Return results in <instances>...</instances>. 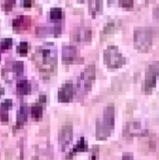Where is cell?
<instances>
[{"label":"cell","instance_id":"cell-11","mask_svg":"<svg viewBox=\"0 0 159 160\" xmlns=\"http://www.w3.org/2000/svg\"><path fill=\"white\" fill-rule=\"evenodd\" d=\"M80 59L78 49L73 45H64L62 48V60L65 64L77 63Z\"/></svg>","mask_w":159,"mask_h":160},{"label":"cell","instance_id":"cell-25","mask_svg":"<svg viewBox=\"0 0 159 160\" xmlns=\"http://www.w3.org/2000/svg\"><path fill=\"white\" fill-rule=\"evenodd\" d=\"M119 4H120V6H122L123 8H132L134 6L133 1H120Z\"/></svg>","mask_w":159,"mask_h":160},{"label":"cell","instance_id":"cell-22","mask_svg":"<svg viewBox=\"0 0 159 160\" xmlns=\"http://www.w3.org/2000/svg\"><path fill=\"white\" fill-rule=\"evenodd\" d=\"M28 42L27 41H21L17 46V52L21 55H26L28 52Z\"/></svg>","mask_w":159,"mask_h":160},{"label":"cell","instance_id":"cell-8","mask_svg":"<svg viewBox=\"0 0 159 160\" xmlns=\"http://www.w3.org/2000/svg\"><path fill=\"white\" fill-rule=\"evenodd\" d=\"M73 140V128L71 126H64L59 131V147L61 151L65 152Z\"/></svg>","mask_w":159,"mask_h":160},{"label":"cell","instance_id":"cell-27","mask_svg":"<svg viewBox=\"0 0 159 160\" xmlns=\"http://www.w3.org/2000/svg\"><path fill=\"white\" fill-rule=\"evenodd\" d=\"M122 160H134V156L131 153H125L123 155Z\"/></svg>","mask_w":159,"mask_h":160},{"label":"cell","instance_id":"cell-28","mask_svg":"<svg viewBox=\"0 0 159 160\" xmlns=\"http://www.w3.org/2000/svg\"><path fill=\"white\" fill-rule=\"evenodd\" d=\"M38 100H39V102H38V103H40V104H44V103H46V102H47V97H46L45 95H41V96L39 97Z\"/></svg>","mask_w":159,"mask_h":160},{"label":"cell","instance_id":"cell-18","mask_svg":"<svg viewBox=\"0 0 159 160\" xmlns=\"http://www.w3.org/2000/svg\"><path fill=\"white\" fill-rule=\"evenodd\" d=\"M43 115V106L40 103H36L31 107V116L35 120H39L41 119Z\"/></svg>","mask_w":159,"mask_h":160},{"label":"cell","instance_id":"cell-3","mask_svg":"<svg viewBox=\"0 0 159 160\" xmlns=\"http://www.w3.org/2000/svg\"><path fill=\"white\" fill-rule=\"evenodd\" d=\"M157 28L153 26H138L134 30V46L138 51L147 52L153 45Z\"/></svg>","mask_w":159,"mask_h":160},{"label":"cell","instance_id":"cell-21","mask_svg":"<svg viewBox=\"0 0 159 160\" xmlns=\"http://www.w3.org/2000/svg\"><path fill=\"white\" fill-rule=\"evenodd\" d=\"M50 18L52 20H54V21H59L63 18L64 16V13H63V9L61 8H52L51 10H50Z\"/></svg>","mask_w":159,"mask_h":160},{"label":"cell","instance_id":"cell-5","mask_svg":"<svg viewBox=\"0 0 159 160\" xmlns=\"http://www.w3.org/2000/svg\"><path fill=\"white\" fill-rule=\"evenodd\" d=\"M96 79V67L95 65L87 66L84 70L81 73L77 81V89L79 93L84 95L88 93L93 85Z\"/></svg>","mask_w":159,"mask_h":160},{"label":"cell","instance_id":"cell-24","mask_svg":"<svg viewBox=\"0 0 159 160\" xmlns=\"http://www.w3.org/2000/svg\"><path fill=\"white\" fill-rule=\"evenodd\" d=\"M12 105L13 103L11 99H6L3 103L0 104V109L2 110V112H4L9 111L12 108Z\"/></svg>","mask_w":159,"mask_h":160},{"label":"cell","instance_id":"cell-19","mask_svg":"<svg viewBox=\"0 0 159 160\" xmlns=\"http://www.w3.org/2000/svg\"><path fill=\"white\" fill-rule=\"evenodd\" d=\"M24 69L23 62L22 61H14L10 65V70L15 74V76H20Z\"/></svg>","mask_w":159,"mask_h":160},{"label":"cell","instance_id":"cell-13","mask_svg":"<svg viewBox=\"0 0 159 160\" xmlns=\"http://www.w3.org/2000/svg\"><path fill=\"white\" fill-rule=\"evenodd\" d=\"M28 112H29V109L27 107L26 104H22L20 107V110L17 113V121H16V128H22L27 121L28 118Z\"/></svg>","mask_w":159,"mask_h":160},{"label":"cell","instance_id":"cell-32","mask_svg":"<svg viewBox=\"0 0 159 160\" xmlns=\"http://www.w3.org/2000/svg\"><path fill=\"white\" fill-rule=\"evenodd\" d=\"M0 59H1V54H0Z\"/></svg>","mask_w":159,"mask_h":160},{"label":"cell","instance_id":"cell-9","mask_svg":"<svg viewBox=\"0 0 159 160\" xmlns=\"http://www.w3.org/2000/svg\"><path fill=\"white\" fill-rule=\"evenodd\" d=\"M72 40L77 42H87L92 39V28L89 26H77L71 34Z\"/></svg>","mask_w":159,"mask_h":160},{"label":"cell","instance_id":"cell-31","mask_svg":"<svg viewBox=\"0 0 159 160\" xmlns=\"http://www.w3.org/2000/svg\"><path fill=\"white\" fill-rule=\"evenodd\" d=\"M3 94H4V89L0 86V96H1V95H3Z\"/></svg>","mask_w":159,"mask_h":160},{"label":"cell","instance_id":"cell-4","mask_svg":"<svg viewBox=\"0 0 159 160\" xmlns=\"http://www.w3.org/2000/svg\"><path fill=\"white\" fill-rule=\"evenodd\" d=\"M104 63L110 68H119L127 64V58L117 46L110 45L104 51Z\"/></svg>","mask_w":159,"mask_h":160},{"label":"cell","instance_id":"cell-2","mask_svg":"<svg viewBox=\"0 0 159 160\" xmlns=\"http://www.w3.org/2000/svg\"><path fill=\"white\" fill-rule=\"evenodd\" d=\"M115 124V108L114 104H109L103 112L101 119H98L96 124V137L98 141L107 140L114 129Z\"/></svg>","mask_w":159,"mask_h":160},{"label":"cell","instance_id":"cell-23","mask_svg":"<svg viewBox=\"0 0 159 160\" xmlns=\"http://www.w3.org/2000/svg\"><path fill=\"white\" fill-rule=\"evenodd\" d=\"M12 43H13V40H12L11 38H7L2 39L0 41V50H8V49H11Z\"/></svg>","mask_w":159,"mask_h":160},{"label":"cell","instance_id":"cell-7","mask_svg":"<svg viewBox=\"0 0 159 160\" xmlns=\"http://www.w3.org/2000/svg\"><path fill=\"white\" fill-rule=\"evenodd\" d=\"M148 134V130L142 128V124L137 121L128 122L125 128L123 135L126 138H133L137 136H146Z\"/></svg>","mask_w":159,"mask_h":160},{"label":"cell","instance_id":"cell-17","mask_svg":"<svg viewBox=\"0 0 159 160\" xmlns=\"http://www.w3.org/2000/svg\"><path fill=\"white\" fill-rule=\"evenodd\" d=\"M122 22L120 20H117V19H112V20H110L106 25L104 26L103 28V34L105 35H108V34H112L113 33L114 31H116L119 26L121 25Z\"/></svg>","mask_w":159,"mask_h":160},{"label":"cell","instance_id":"cell-14","mask_svg":"<svg viewBox=\"0 0 159 160\" xmlns=\"http://www.w3.org/2000/svg\"><path fill=\"white\" fill-rule=\"evenodd\" d=\"M88 151V144L83 137H82L79 141V142L73 147L71 152L67 156V158H72L73 156L77 155L78 153H82V152H87Z\"/></svg>","mask_w":159,"mask_h":160},{"label":"cell","instance_id":"cell-26","mask_svg":"<svg viewBox=\"0 0 159 160\" xmlns=\"http://www.w3.org/2000/svg\"><path fill=\"white\" fill-rule=\"evenodd\" d=\"M15 2L14 1H11V2H5L4 4H3V8L5 9V10H10L11 9V8H12V5L14 4Z\"/></svg>","mask_w":159,"mask_h":160},{"label":"cell","instance_id":"cell-30","mask_svg":"<svg viewBox=\"0 0 159 160\" xmlns=\"http://www.w3.org/2000/svg\"><path fill=\"white\" fill-rule=\"evenodd\" d=\"M22 5L24 6L25 8H29L32 6V2L31 1H23V2H22Z\"/></svg>","mask_w":159,"mask_h":160},{"label":"cell","instance_id":"cell-20","mask_svg":"<svg viewBox=\"0 0 159 160\" xmlns=\"http://www.w3.org/2000/svg\"><path fill=\"white\" fill-rule=\"evenodd\" d=\"M88 4H89V10L92 13L93 17H95L97 12H100L102 10L103 3L101 1H90Z\"/></svg>","mask_w":159,"mask_h":160},{"label":"cell","instance_id":"cell-29","mask_svg":"<svg viewBox=\"0 0 159 160\" xmlns=\"http://www.w3.org/2000/svg\"><path fill=\"white\" fill-rule=\"evenodd\" d=\"M154 17L159 19V4L154 8Z\"/></svg>","mask_w":159,"mask_h":160},{"label":"cell","instance_id":"cell-1","mask_svg":"<svg viewBox=\"0 0 159 160\" xmlns=\"http://www.w3.org/2000/svg\"><path fill=\"white\" fill-rule=\"evenodd\" d=\"M37 67L43 73H52L57 64V49L53 43H44L37 47L34 55Z\"/></svg>","mask_w":159,"mask_h":160},{"label":"cell","instance_id":"cell-16","mask_svg":"<svg viewBox=\"0 0 159 160\" xmlns=\"http://www.w3.org/2000/svg\"><path fill=\"white\" fill-rule=\"evenodd\" d=\"M62 28L60 25H55L53 27H44V26H40V27H37L36 29V33L37 35L39 36H45L47 34H51V35H54L57 36L59 33H61Z\"/></svg>","mask_w":159,"mask_h":160},{"label":"cell","instance_id":"cell-15","mask_svg":"<svg viewBox=\"0 0 159 160\" xmlns=\"http://www.w3.org/2000/svg\"><path fill=\"white\" fill-rule=\"evenodd\" d=\"M16 90H17V93L21 96L28 95L31 93V90H32L31 82L27 80H21L17 82Z\"/></svg>","mask_w":159,"mask_h":160},{"label":"cell","instance_id":"cell-12","mask_svg":"<svg viewBox=\"0 0 159 160\" xmlns=\"http://www.w3.org/2000/svg\"><path fill=\"white\" fill-rule=\"evenodd\" d=\"M31 24H32V19L31 17L26 15H20L19 17L15 18L12 21V26L17 31L26 30L31 26Z\"/></svg>","mask_w":159,"mask_h":160},{"label":"cell","instance_id":"cell-6","mask_svg":"<svg viewBox=\"0 0 159 160\" xmlns=\"http://www.w3.org/2000/svg\"><path fill=\"white\" fill-rule=\"evenodd\" d=\"M159 77V61L151 63L145 70V78L142 90L145 94H151L157 86V81Z\"/></svg>","mask_w":159,"mask_h":160},{"label":"cell","instance_id":"cell-10","mask_svg":"<svg viewBox=\"0 0 159 160\" xmlns=\"http://www.w3.org/2000/svg\"><path fill=\"white\" fill-rule=\"evenodd\" d=\"M74 85L71 81L67 82L59 88L58 91V101L62 103H68L73 99L74 97Z\"/></svg>","mask_w":159,"mask_h":160}]
</instances>
